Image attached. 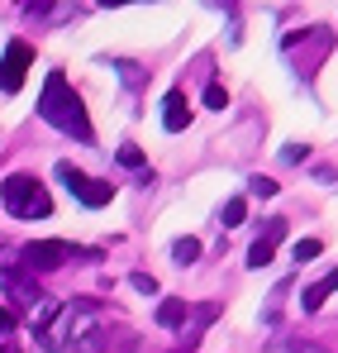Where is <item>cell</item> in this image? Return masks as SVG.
I'll use <instances>...</instances> for the list:
<instances>
[{
	"mask_svg": "<svg viewBox=\"0 0 338 353\" xmlns=\"http://www.w3.org/2000/svg\"><path fill=\"white\" fill-rule=\"evenodd\" d=\"M253 196H277V181L272 176H253Z\"/></svg>",
	"mask_w": 338,
	"mask_h": 353,
	"instance_id": "obj_19",
	"label": "cell"
},
{
	"mask_svg": "<svg viewBox=\"0 0 338 353\" xmlns=\"http://www.w3.org/2000/svg\"><path fill=\"white\" fill-rule=\"evenodd\" d=\"M29 67H34V48H29L24 39H10V43H5V58H0V91L14 96V91L24 86Z\"/></svg>",
	"mask_w": 338,
	"mask_h": 353,
	"instance_id": "obj_6",
	"label": "cell"
},
{
	"mask_svg": "<svg viewBox=\"0 0 338 353\" xmlns=\"http://www.w3.org/2000/svg\"><path fill=\"white\" fill-rule=\"evenodd\" d=\"M134 292L153 296V292H158V277H148V272H134Z\"/></svg>",
	"mask_w": 338,
	"mask_h": 353,
	"instance_id": "obj_18",
	"label": "cell"
},
{
	"mask_svg": "<svg viewBox=\"0 0 338 353\" xmlns=\"http://www.w3.org/2000/svg\"><path fill=\"white\" fill-rule=\"evenodd\" d=\"M162 124H167L171 134H181V129L191 124V105H186V96H181V91H171L167 101H162Z\"/></svg>",
	"mask_w": 338,
	"mask_h": 353,
	"instance_id": "obj_9",
	"label": "cell"
},
{
	"mask_svg": "<svg viewBox=\"0 0 338 353\" xmlns=\"http://www.w3.org/2000/svg\"><path fill=\"white\" fill-rule=\"evenodd\" d=\"M0 353H19V349H14V344H0Z\"/></svg>",
	"mask_w": 338,
	"mask_h": 353,
	"instance_id": "obj_22",
	"label": "cell"
},
{
	"mask_svg": "<svg viewBox=\"0 0 338 353\" xmlns=\"http://www.w3.org/2000/svg\"><path fill=\"white\" fill-rule=\"evenodd\" d=\"M72 258V243H62V239H39V243H24L19 248V263H24V272L34 277V272H53Z\"/></svg>",
	"mask_w": 338,
	"mask_h": 353,
	"instance_id": "obj_5",
	"label": "cell"
},
{
	"mask_svg": "<svg viewBox=\"0 0 338 353\" xmlns=\"http://www.w3.org/2000/svg\"><path fill=\"white\" fill-rule=\"evenodd\" d=\"M57 181H62L81 205H91V210H96V205H110V196H114L110 181H96V176H86L81 168H72V163H57Z\"/></svg>",
	"mask_w": 338,
	"mask_h": 353,
	"instance_id": "obj_4",
	"label": "cell"
},
{
	"mask_svg": "<svg viewBox=\"0 0 338 353\" xmlns=\"http://www.w3.org/2000/svg\"><path fill=\"white\" fill-rule=\"evenodd\" d=\"M0 201H5V210H10L14 220H48V215H53V196L24 172L0 181Z\"/></svg>",
	"mask_w": 338,
	"mask_h": 353,
	"instance_id": "obj_3",
	"label": "cell"
},
{
	"mask_svg": "<svg viewBox=\"0 0 338 353\" xmlns=\"http://www.w3.org/2000/svg\"><path fill=\"white\" fill-rule=\"evenodd\" d=\"M205 105H210V110H224V105H229V91L220 86V81H210V86H205Z\"/></svg>",
	"mask_w": 338,
	"mask_h": 353,
	"instance_id": "obj_16",
	"label": "cell"
},
{
	"mask_svg": "<svg viewBox=\"0 0 338 353\" xmlns=\"http://www.w3.org/2000/svg\"><path fill=\"white\" fill-rule=\"evenodd\" d=\"M186 310H191V305H186L181 296H167V301L158 305V325H167V330H176V325H186Z\"/></svg>",
	"mask_w": 338,
	"mask_h": 353,
	"instance_id": "obj_10",
	"label": "cell"
},
{
	"mask_svg": "<svg viewBox=\"0 0 338 353\" xmlns=\"http://www.w3.org/2000/svg\"><path fill=\"white\" fill-rule=\"evenodd\" d=\"M243 220H248V201H243V196H233V201L224 205V220H220V225H224V230H238Z\"/></svg>",
	"mask_w": 338,
	"mask_h": 353,
	"instance_id": "obj_12",
	"label": "cell"
},
{
	"mask_svg": "<svg viewBox=\"0 0 338 353\" xmlns=\"http://www.w3.org/2000/svg\"><path fill=\"white\" fill-rule=\"evenodd\" d=\"M220 320V301H205V305H191L186 310V325H181V353H191L200 339H205V330Z\"/></svg>",
	"mask_w": 338,
	"mask_h": 353,
	"instance_id": "obj_7",
	"label": "cell"
},
{
	"mask_svg": "<svg viewBox=\"0 0 338 353\" xmlns=\"http://www.w3.org/2000/svg\"><path fill=\"white\" fill-rule=\"evenodd\" d=\"M114 158H119V168H134V172H138V168H148V158H143V148H134V143H124V148H119Z\"/></svg>",
	"mask_w": 338,
	"mask_h": 353,
	"instance_id": "obj_14",
	"label": "cell"
},
{
	"mask_svg": "<svg viewBox=\"0 0 338 353\" xmlns=\"http://www.w3.org/2000/svg\"><path fill=\"white\" fill-rule=\"evenodd\" d=\"M324 296H329V287H324V282H315V287H305V296H300V305H305V310L315 315V310L324 305Z\"/></svg>",
	"mask_w": 338,
	"mask_h": 353,
	"instance_id": "obj_15",
	"label": "cell"
},
{
	"mask_svg": "<svg viewBox=\"0 0 338 353\" xmlns=\"http://www.w3.org/2000/svg\"><path fill=\"white\" fill-rule=\"evenodd\" d=\"M39 339L53 353H101L110 344V334L101 330V305L96 301H67L48 315V325H39Z\"/></svg>",
	"mask_w": 338,
	"mask_h": 353,
	"instance_id": "obj_1",
	"label": "cell"
},
{
	"mask_svg": "<svg viewBox=\"0 0 338 353\" xmlns=\"http://www.w3.org/2000/svg\"><path fill=\"white\" fill-rule=\"evenodd\" d=\"M39 115L48 119L53 129L72 134L76 143H91V139H96V129H91V119H86V105H81V96L67 86V77H62V72H48V81H43V96H39Z\"/></svg>",
	"mask_w": 338,
	"mask_h": 353,
	"instance_id": "obj_2",
	"label": "cell"
},
{
	"mask_svg": "<svg viewBox=\"0 0 338 353\" xmlns=\"http://www.w3.org/2000/svg\"><path fill=\"white\" fill-rule=\"evenodd\" d=\"M10 330H14V315H10V310L0 305V334H10Z\"/></svg>",
	"mask_w": 338,
	"mask_h": 353,
	"instance_id": "obj_20",
	"label": "cell"
},
{
	"mask_svg": "<svg viewBox=\"0 0 338 353\" xmlns=\"http://www.w3.org/2000/svg\"><path fill=\"white\" fill-rule=\"evenodd\" d=\"M282 239H286V220H267V230L253 239V248H248V268H267L277 258V243Z\"/></svg>",
	"mask_w": 338,
	"mask_h": 353,
	"instance_id": "obj_8",
	"label": "cell"
},
{
	"mask_svg": "<svg viewBox=\"0 0 338 353\" xmlns=\"http://www.w3.org/2000/svg\"><path fill=\"white\" fill-rule=\"evenodd\" d=\"M319 253H324V243H319V239H295V248H291V258H295V263H315Z\"/></svg>",
	"mask_w": 338,
	"mask_h": 353,
	"instance_id": "obj_13",
	"label": "cell"
},
{
	"mask_svg": "<svg viewBox=\"0 0 338 353\" xmlns=\"http://www.w3.org/2000/svg\"><path fill=\"white\" fill-rule=\"evenodd\" d=\"M171 258H176V263H181V268H186V263H196V258H200V239H176V243H171Z\"/></svg>",
	"mask_w": 338,
	"mask_h": 353,
	"instance_id": "obj_11",
	"label": "cell"
},
{
	"mask_svg": "<svg viewBox=\"0 0 338 353\" xmlns=\"http://www.w3.org/2000/svg\"><path fill=\"white\" fill-rule=\"evenodd\" d=\"M272 353H329V349H319V344H300V339H286V344H277Z\"/></svg>",
	"mask_w": 338,
	"mask_h": 353,
	"instance_id": "obj_17",
	"label": "cell"
},
{
	"mask_svg": "<svg viewBox=\"0 0 338 353\" xmlns=\"http://www.w3.org/2000/svg\"><path fill=\"white\" fill-rule=\"evenodd\" d=\"M324 287H329V292H338V272H329V277H324Z\"/></svg>",
	"mask_w": 338,
	"mask_h": 353,
	"instance_id": "obj_21",
	"label": "cell"
}]
</instances>
